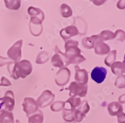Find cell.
<instances>
[{"mask_svg":"<svg viewBox=\"0 0 125 123\" xmlns=\"http://www.w3.org/2000/svg\"><path fill=\"white\" fill-rule=\"evenodd\" d=\"M123 62L125 64V56H124V60H123Z\"/></svg>","mask_w":125,"mask_h":123,"instance_id":"cell-38","label":"cell"},{"mask_svg":"<svg viewBox=\"0 0 125 123\" xmlns=\"http://www.w3.org/2000/svg\"><path fill=\"white\" fill-rule=\"evenodd\" d=\"M107 75L106 69L103 67H96L93 69L91 77L96 83L100 84L103 82Z\"/></svg>","mask_w":125,"mask_h":123,"instance_id":"cell-12","label":"cell"},{"mask_svg":"<svg viewBox=\"0 0 125 123\" xmlns=\"http://www.w3.org/2000/svg\"><path fill=\"white\" fill-rule=\"evenodd\" d=\"M117 119L119 123H125V113H121L117 116Z\"/></svg>","mask_w":125,"mask_h":123,"instance_id":"cell-35","label":"cell"},{"mask_svg":"<svg viewBox=\"0 0 125 123\" xmlns=\"http://www.w3.org/2000/svg\"><path fill=\"white\" fill-rule=\"evenodd\" d=\"M55 54L51 58V64L55 68H62L64 66H67L70 65L69 64L68 61L67 60L64 56V53H62L58 47H56L55 50Z\"/></svg>","mask_w":125,"mask_h":123,"instance_id":"cell-6","label":"cell"},{"mask_svg":"<svg viewBox=\"0 0 125 123\" xmlns=\"http://www.w3.org/2000/svg\"><path fill=\"white\" fill-rule=\"evenodd\" d=\"M16 123H21L19 120H16Z\"/></svg>","mask_w":125,"mask_h":123,"instance_id":"cell-39","label":"cell"},{"mask_svg":"<svg viewBox=\"0 0 125 123\" xmlns=\"http://www.w3.org/2000/svg\"><path fill=\"white\" fill-rule=\"evenodd\" d=\"M115 86L119 89H123L125 88V76L122 75L118 76L116 78L115 82Z\"/></svg>","mask_w":125,"mask_h":123,"instance_id":"cell-27","label":"cell"},{"mask_svg":"<svg viewBox=\"0 0 125 123\" xmlns=\"http://www.w3.org/2000/svg\"><path fill=\"white\" fill-rule=\"evenodd\" d=\"M13 62L11 60H10V58H4L0 56V67H2L6 64H9L10 63Z\"/></svg>","mask_w":125,"mask_h":123,"instance_id":"cell-33","label":"cell"},{"mask_svg":"<svg viewBox=\"0 0 125 123\" xmlns=\"http://www.w3.org/2000/svg\"><path fill=\"white\" fill-rule=\"evenodd\" d=\"M50 52H47V51H41V52L39 53L38 55L36 60V64H44L48 61L50 58Z\"/></svg>","mask_w":125,"mask_h":123,"instance_id":"cell-25","label":"cell"},{"mask_svg":"<svg viewBox=\"0 0 125 123\" xmlns=\"http://www.w3.org/2000/svg\"><path fill=\"white\" fill-rule=\"evenodd\" d=\"M6 8L11 10H18L21 6V1L20 0H4Z\"/></svg>","mask_w":125,"mask_h":123,"instance_id":"cell-23","label":"cell"},{"mask_svg":"<svg viewBox=\"0 0 125 123\" xmlns=\"http://www.w3.org/2000/svg\"><path fill=\"white\" fill-rule=\"evenodd\" d=\"M98 37L103 41H108L115 38V34L109 30H104L98 34Z\"/></svg>","mask_w":125,"mask_h":123,"instance_id":"cell-22","label":"cell"},{"mask_svg":"<svg viewBox=\"0 0 125 123\" xmlns=\"http://www.w3.org/2000/svg\"><path fill=\"white\" fill-rule=\"evenodd\" d=\"M108 111L111 116H118L119 114L123 111V107L122 105L118 102H111L108 106Z\"/></svg>","mask_w":125,"mask_h":123,"instance_id":"cell-16","label":"cell"},{"mask_svg":"<svg viewBox=\"0 0 125 123\" xmlns=\"http://www.w3.org/2000/svg\"><path fill=\"white\" fill-rule=\"evenodd\" d=\"M0 86H11V82H10L8 79H6L5 77L3 76L1 79Z\"/></svg>","mask_w":125,"mask_h":123,"instance_id":"cell-34","label":"cell"},{"mask_svg":"<svg viewBox=\"0 0 125 123\" xmlns=\"http://www.w3.org/2000/svg\"><path fill=\"white\" fill-rule=\"evenodd\" d=\"M73 111H68L62 109V118L68 123L74 122V117H73Z\"/></svg>","mask_w":125,"mask_h":123,"instance_id":"cell-28","label":"cell"},{"mask_svg":"<svg viewBox=\"0 0 125 123\" xmlns=\"http://www.w3.org/2000/svg\"><path fill=\"white\" fill-rule=\"evenodd\" d=\"M23 45V40H20L12 46L8 50L7 55L10 60L14 62H20L21 58V48Z\"/></svg>","mask_w":125,"mask_h":123,"instance_id":"cell-5","label":"cell"},{"mask_svg":"<svg viewBox=\"0 0 125 123\" xmlns=\"http://www.w3.org/2000/svg\"><path fill=\"white\" fill-rule=\"evenodd\" d=\"M75 76L76 82L83 85H86L88 82V73L84 69H80L78 66H75Z\"/></svg>","mask_w":125,"mask_h":123,"instance_id":"cell-13","label":"cell"},{"mask_svg":"<svg viewBox=\"0 0 125 123\" xmlns=\"http://www.w3.org/2000/svg\"><path fill=\"white\" fill-rule=\"evenodd\" d=\"M77 109L80 111H81L82 113L86 115V114L90 111V106L89 105V104H88V101L86 100H84L83 101V102H81L80 106Z\"/></svg>","mask_w":125,"mask_h":123,"instance_id":"cell-30","label":"cell"},{"mask_svg":"<svg viewBox=\"0 0 125 123\" xmlns=\"http://www.w3.org/2000/svg\"><path fill=\"white\" fill-rule=\"evenodd\" d=\"M73 117H74V122L80 123L86 117V115L82 113L78 109H76L73 112Z\"/></svg>","mask_w":125,"mask_h":123,"instance_id":"cell-31","label":"cell"},{"mask_svg":"<svg viewBox=\"0 0 125 123\" xmlns=\"http://www.w3.org/2000/svg\"><path fill=\"white\" fill-rule=\"evenodd\" d=\"M96 40V35H93L91 37H86L83 39L82 44L85 49L91 50L94 48V42Z\"/></svg>","mask_w":125,"mask_h":123,"instance_id":"cell-21","label":"cell"},{"mask_svg":"<svg viewBox=\"0 0 125 123\" xmlns=\"http://www.w3.org/2000/svg\"><path fill=\"white\" fill-rule=\"evenodd\" d=\"M94 52L98 55H105L108 54L110 52V47L109 45L104 43L101 41L98 37V35H96V40L94 46Z\"/></svg>","mask_w":125,"mask_h":123,"instance_id":"cell-11","label":"cell"},{"mask_svg":"<svg viewBox=\"0 0 125 123\" xmlns=\"http://www.w3.org/2000/svg\"><path fill=\"white\" fill-rule=\"evenodd\" d=\"M117 51L116 50H113L111 51L108 53V56L104 59V63L108 67H111L114 62H115V60L116 59Z\"/></svg>","mask_w":125,"mask_h":123,"instance_id":"cell-24","label":"cell"},{"mask_svg":"<svg viewBox=\"0 0 125 123\" xmlns=\"http://www.w3.org/2000/svg\"><path fill=\"white\" fill-rule=\"evenodd\" d=\"M7 69L11 78L16 80L20 78L24 79L30 75L33 71V66L30 61L23 60L17 62L13 61L8 64Z\"/></svg>","mask_w":125,"mask_h":123,"instance_id":"cell-1","label":"cell"},{"mask_svg":"<svg viewBox=\"0 0 125 123\" xmlns=\"http://www.w3.org/2000/svg\"><path fill=\"white\" fill-rule=\"evenodd\" d=\"M115 38L116 41H125V32L122 30H118L116 31L115 33Z\"/></svg>","mask_w":125,"mask_h":123,"instance_id":"cell-32","label":"cell"},{"mask_svg":"<svg viewBox=\"0 0 125 123\" xmlns=\"http://www.w3.org/2000/svg\"><path fill=\"white\" fill-rule=\"evenodd\" d=\"M28 13L29 15L31 16V17L36 18L40 19L42 21L44 20V14L43 11L40 8L33 7V6H30L28 9Z\"/></svg>","mask_w":125,"mask_h":123,"instance_id":"cell-18","label":"cell"},{"mask_svg":"<svg viewBox=\"0 0 125 123\" xmlns=\"http://www.w3.org/2000/svg\"><path fill=\"white\" fill-rule=\"evenodd\" d=\"M117 8L119 10L125 9V0H119L117 3Z\"/></svg>","mask_w":125,"mask_h":123,"instance_id":"cell-36","label":"cell"},{"mask_svg":"<svg viewBox=\"0 0 125 123\" xmlns=\"http://www.w3.org/2000/svg\"><path fill=\"white\" fill-rule=\"evenodd\" d=\"M111 69L115 75H122L125 73V64L120 61L115 62L111 66Z\"/></svg>","mask_w":125,"mask_h":123,"instance_id":"cell-17","label":"cell"},{"mask_svg":"<svg viewBox=\"0 0 125 123\" xmlns=\"http://www.w3.org/2000/svg\"><path fill=\"white\" fill-rule=\"evenodd\" d=\"M79 34L78 28L74 26H68L62 29L60 31V36L64 41H66L72 37L75 36Z\"/></svg>","mask_w":125,"mask_h":123,"instance_id":"cell-14","label":"cell"},{"mask_svg":"<svg viewBox=\"0 0 125 123\" xmlns=\"http://www.w3.org/2000/svg\"><path fill=\"white\" fill-rule=\"evenodd\" d=\"M14 96L12 91H6L3 98H0V113L13 111L14 108Z\"/></svg>","mask_w":125,"mask_h":123,"instance_id":"cell-3","label":"cell"},{"mask_svg":"<svg viewBox=\"0 0 125 123\" xmlns=\"http://www.w3.org/2000/svg\"><path fill=\"white\" fill-rule=\"evenodd\" d=\"M118 101H119L118 102H119V103H121V104L125 103V94H124L119 96Z\"/></svg>","mask_w":125,"mask_h":123,"instance_id":"cell-37","label":"cell"},{"mask_svg":"<svg viewBox=\"0 0 125 123\" xmlns=\"http://www.w3.org/2000/svg\"><path fill=\"white\" fill-rule=\"evenodd\" d=\"M22 106L27 117H30L31 115L34 114L38 111L36 101L32 98L26 97L24 98V101L22 103Z\"/></svg>","mask_w":125,"mask_h":123,"instance_id":"cell-9","label":"cell"},{"mask_svg":"<svg viewBox=\"0 0 125 123\" xmlns=\"http://www.w3.org/2000/svg\"><path fill=\"white\" fill-rule=\"evenodd\" d=\"M78 45L79 42L75 40H70L65 42V52L64 54L68 61L69 64H78L86 61V58L81 55V51L78 48Z\"/></svg>","mask_w":125,"mask_h":123,"instance_id":"cell-2","label":"cell"},{"mask_svg":"<svg viewBox=\"0 0 125 123\" xmlns=\"http://www.w3.org/2000/svg\"><path fill=\"white\" fill-rule=\"evenodd\" d=\"M71 76V72L68 68H62L56 74L55 82L59 86H64L69 82Z\"/></svg>","mask_w":125,"mask_h":123,"instance_id":"cell-8","label":"cell"},{"mask_svg":"<svg viewBox=\"0 0 125 123\" xmlns=\"http://www.w3.org/2000/svg\"><path fill=\"white\" fill-rule=\"evenodd\" d=\"M64 108V102L63 101H56L51 105V109L53 112H60Z\"/></svg>","mask_w":125,"mask_h":123,"instance_id":"cell-29","label":"cell"},{"mask_svg":"<svg viewBox=\"0 0 125 123\" xmlns=\"http://www.w3.org/2000/svg\"><path fill=\"white\" fill-rule=\"evenodd\" d=\"M44 115L41 110L38 109L37 113L28 117L29 123H43Z\"/></svg>","mask_w":125,"mask_h":123,"instance_id":"cell-19","label":"cell"},{"mask_svg":"<svg viewBox=\"0 0 125 123\" xmlns=\"http://www.w3.org/2000/svg\"><path fill=\"white\" fill-rule=\"evenodd\" d=\"M54 94L50 90H45L41 94V96L38 98L36 104L38 108H44L53 103L54 99Z\"/></svg>","mask_w":125,"mask_h":123,"instance_id":"cell-7","label":"cell"},{"mask_svg":"<svg viewBox=\"0 0 125 123\" xmlns=\"http://www.w3.org/2000/svg\"><path fill=\"white\" fill-rule=\"evenodd\" d=\"M14 115L11 112H3L0 114V123H14Z\"/></svg>","mask_w":125,"mask_h":123,"instance_id":"cell-20","label":"cell"},{"mask_svg":"<svg viewBox=\"0 0 125 123\" xmlns=\"http://www.w3.org/2000/svg\"><path fill=\"white\" fill-rule=\"evenodd\" d=\"M60 13L63 18H69L73 14V11L71 8L65 3H62L60 7Z\"/></svg>","mask_w":125,"mask_h":123,"instance_id":"cell-26","label":"cell"},{"mask_svg":"<svg viewBox=\"0 0 125 123\" xmlns=\"http://www.w3.org/2000/svg\"><path fill=\"white\" fill-rule=\"evenodd\" d=\"M43 21L36 18L31 17L30 21V33L34 36H39L43 32Z\"/></svg>","mask_w":125,"mask_h":123,"instance_id":"cell-10","label":"cell"},{"mask_svg":"<svg viewBox=\"0 0 125 123\" xmlns=\"http://www.w3.org/2000/svg\"><path fill=\"white\" fill-rule=\"evenodd\" d=\"M80 98H70L64 102L63 109L68 111H73L80 106L81 103Z\"/></svg>","mask_w":125,"mask_h":123,"instance_id":"cell-15","label":"cell"},{"mask_svg":"<svg viewBox=\"0 0 125 123\" xmlns=\"http://www.w3.org/2000/svg\"><path fill=\"white\" fill-rule=\"evenodd\" d=\"M88 85H83L76 82H72L69 86L70 91L69 96L71 98H76V96L85 97L88 92Z\"/></svg>","mask_w":125,"mask_h":123,"instance_id":"cell-4","label":"cell"}]
</instances>
